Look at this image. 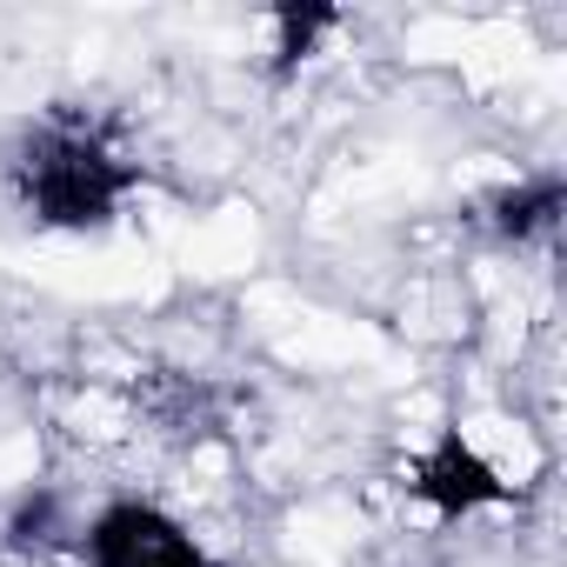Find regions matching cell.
Returning a JSON list of instances; mask_svg holds the SVG:
<instances>
[{
    "label": "cell",
    "mask_w": 567,
    "mask_h": 567,
    "mask_svg": "<svg viewBox=\"0 0 567 567\" xmlns=\"http://www.w3.org/2000/svg\"><path fill=\"white\" fill-rule=\"evenodd\" d=\"M134 181H141V174H134L127 161H114L107 141L87 134V127L48 121V127H34V134L14 147V194H21V207H28L41 227H74V234L107 227L114 207H121V194H127Z\"/></svg>",
    "instance_id": "obj_1"
},
{
    "label": "cell",
    "mask_w": 567,
    "mask_h": 567,
    "mask_svg": "<svg viewBox=\"0 0 567 567\" xmlns=\"http://www.w3.org/2000/svg\"><path fill=\"white\" fill-rule=\"evenodd\" d=\"M87 567H214V560L167 507L114 501L87 527Z\"/></svg>",
    "instance_id": "obj_2"
},
{
    "label": "cell",
    "mask_w": 567,
    "mask_h": 567,
    "mask_svg": "<svg viewBox=\"0 0 567 567\" xmlns=\"http://www.w3.org/2000/svg\"><path fill=\"white\" fill-rule=\"evenodd\" d=\"M414 494L434 501L441 514H474V507L507 501V481H501L461 434H441V441L414 461Z\"/></svg>",
    "instance_id": "obj_3"
},
{
    "label": "cell",
    "mask_w": 567,
    "mask_h": 567,
    "mask_svg": "<svg viewBox=\"0 0 567 567\" xmlns=\"http://www.w3.org/2000/svg\"><path fill=\"white\" fill-rule=\"evenodd\" d=\"M560 214V181L547 174V181H534V187H520V194H501V227L507 234H534V227H547Z\"/></svg>",
    "instance_id": "obj_4"
}]
</instances>
